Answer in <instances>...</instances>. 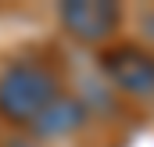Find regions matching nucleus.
<instances>
[{
	"label": "nucleus",
	"mask_w": 154,
	"mask_h": 147,
	"mask_svg": "<svg viewBox=\"0 0 154 147\" xmlns=\"http://www.w3.org/2000/svg\"><path fill=\"white\" fill-rule=\"evenodd\" d=\"M82 126H86V108H82L79 97H68V93H57L29 122V129L36 133V140H61V136H72Z\"/></svg>",
	"instance_id": "nucleus-4"
},
{
	"label": "nucleus",
	"mask_w": 154,
	"mask_h": 147,
	"mask_svg": "<svg viewBox=\"0 0 154 147\" xmlns=\"http://www.w3.org/2000/svg\"><path fill=\"white\" fill-rule=\"evenodd\" d=\"M100 72L111 79L118 93L136 97V101H154V54L136 47V43H118L100 54Z\"/></svg>",
	"instance_id": "nucleus-2"
},
{
	"label": "nucleus",
	"mask_w": 154,
	"mask_h": 147,
	"mask_svg": "<svg viewBox=\"0 0 154 147\" xmlns=\"http://www.w3.org/2000/svg\"><path fill=\"white\" fill-rule=\"evenodd\" d=\"M61 93L57 75L36 61H11L0 72V115L14 126H29Z\"/></svg>",
	"instance_id": "nucleus-1"
},
{
	"label": "nucleus",
	"mask_w": 154,
	"mask_h": 147,
	"mask_svg": "<svg viewBox=\"0 0 154 147\" xmlns=\"http://www.w3.org/2000/svg\"><path fill=\"white\" fill-rule=\"evenodd\" d=\"M11 147H32V144H11Z\"/></svg>",
	"instance_id": "nucleus-5"
},
{
	"label": "nucleus",
	"mask_w": 154,
	"mask_h": 147,
	"mask_svg": "<svg viewBox=\"0 0 154 147\" xmlns=\"http://www.w3.org/2000/svg\"><path fill=\"white\" fill-rule=\"evenodd\" d=\"M57 14L65 33L79 43H108L122 25V7L104 0H68Z\"/></svg>",
	"instance_id": "nucleus-3"
}]
</instances>
